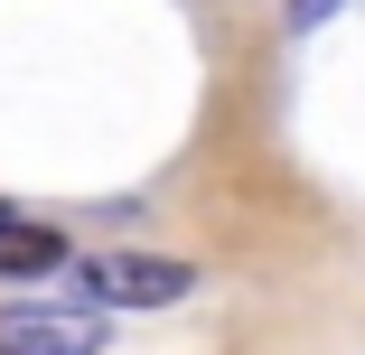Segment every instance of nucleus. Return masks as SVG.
Returning a JSON list of instances; mask_svg holds the SVG:
<instances>
[{"instance_id":"7ed1b4c3","label":"nucleus","mask_w":365,"mask_h":355,"mask_svg":"<svg viewBox=\"0 0 365 355\" xmlns=\"http://www.w3.org/2000/svg\"><path fill=\"white\" fill-rule=\"evenodd\" d=\"M56 262H76V253H66V234L38 225V216H10V206H0V280H47Z\"/></svg>"},{"instance_id":"f03ea898","label":"nucleus","mask_w":365,"mask_h":355,"mask_svg":"<svg viewBox=\"0 0 365 355\" xmlns=\"http://www.w3.org/2000/svg\"><path fill=\"white\" fill-rule=\"evenodd\" d=\"M103 318L94 309H56V300H10L0 309V355H103Z\"/></svg>"},{"instance_id":"f257e3e1","label":"nucleus","mask_w":365,"mask_h":355,"mask_svg":"<svg viewBox=\"0 0 365 355\" xmlns=\"http://www.w3.org/2000/svg\"><path fill=\"white\" fill-rule=\"evenodd\" d=\"M76 280L94 309H169L197 290V262L187 253H76Z\"/></svg>"},{"instance_id":"20e7f679","label":"nucleus","mask_w":365,"mask_h":355,"mask_svg":"<svg viewBox=\"0 0 365 355\" xmlns=\"http://www.w3.org/2000/svg\"><path fill=\"white\" fill-rule=\"evenodd\" d=\"M337 0H290V28H309V19H328Z\"/></svg>"}]
</instances>
